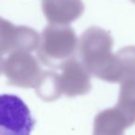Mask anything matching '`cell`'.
I'll use <instances>...</instances> for the list:
<instances>
[{
  "label": "cell",
  "instance_id": "6da1fadb",
  "mask_svg": "<svg viewBox=\"0 0 135 135\" xmlns=\"http://www.w3.org/2000/svg\"><path fill=\"white\" fill-rule=\"evenodd\" d=\"M110 33L99 27L87 29L81 36L79 52L81 62L91 74L107 83H115V55Z\"/></svg>",
  "mask_w": 135,
  "mask_h": 135
},
{
  "label": "cell",
  "instance_id": "7a4b0ae2",
  "mask_svg": "<svg viewBox=\"0 0 135 135\" xmlns=\"http://www.w3.org/2000/svg\"><path fill=\"white\" fill-rule=\"evenodd\" d=\"M77 47L78 39L71 27L51 24L42 32L37 54L44 65L57 69L74 59Z\"/></svg>",
  "mask_w": 135,
  "mask_h": 135
},
{
  "label": "cell",
  "instance_id": "3957f363",
  "mask_svg": "<svg viewBox=\"0 0 135 135\" xmlns=\"http://www.w3.org/2000/svg\"><path fill=\"white\" fill-rule=\"evenodd\" d=\"M1 71L9 84L21 88L35 89L43 75L37 59L28 52H13L2 58Z\"/></svg>",
  "mask_w": 135,
  "mask_h": 135
},
{
  "label": "cell",
  "instance_id": "277c9868",
  "mask_svg": "<svg viewBox=\"0 0 135 135\" xmlns=\"http://www.w3.org/2000/svg\"><path fill=\"white\" fill-rule=\"evenodd\" d=\"M34 126L28 107L20 97L3 94L0 98V135H30Z\"/></svg>",
  "mask_w": 135,
  "mask_h": 135
},
{
  "label": "cell",
  "instance_id": "5b68a950",
  "mask_svg": "<svg viewBox=\"0 0 135 135\" xmlns=\"http://www.w3.org/2000/svg\"><path fill=\"white\" fill-rule=\"evenodd\" d=\"M41 43L39 33L26 26H16L4 19L0 23V53L32 52Z\"/></svg>",
  "mask_w": 135,
  "mask_h": 135
},
{
  "label": "cell",
  "instance_id": "8992f818",
  "mask_svg": "<svg viewBox=\"0 0 135 135\" xmlns=\"http://www.w3.org/2000/svg\"><path fill=\"white\" fill-rule=\"evenodd\" d=\"M59 75L60 88L62 94L69 97L84 95L90 92L91 73L83 62L71 59L65 63L61 68Z\"/></svg>",
  "mask_w": 135,
  "mask_h": 135
},
{
  "label": "cell",
  "instance_id": "52a82bcc",
  "mask_svg": "<svg viewBox=\"0 0 135 135\" xmlns=\"http://www.w3.org/2000/svg\"><path fill=\"white\" fill-rule=\"evenodd\" d=\"M43 11L46 20L55 25H69L83 13L81 0H43Z\"/></svg>",
  "mask_w": 135,
  "mask_h": 135
},
{
  "label": "cell",
  "instance_id": "ba28073f",
  "mask_svg": "<svg viewBox=\"0 0 135 135\" xmlns=\"http://www.w3.org/2000/svg\"><path fill=\"white\" fill-rule=\"evenodd\" d=\"M127 128L125 118L116 107L105 109L95 117L94 135H124Z\"/></svg>",
  "mask_w": 135,
  "mask_h": 135
},
{
  "label": "cell",
  "instance_id": "9c48e42d",
  "mask_svg": "<svg viewBox=\"0 0 135 135\" xmlns=\"http://www.w3.org/2000/svg\"><path fill=\"white\" fill-rule=\"evenodd\" d=\"M135 81V46H126L115 54V83Z\"/></svg>",
  "mask_w": 135,
  "mask_h": 135
},
{
  "label": "cell",
  "instance_id": "30bf717a",
  "mask_svg": "<svg viewBox=\"0 0 135 135\" xmlns=\"http://www.w3.org/2000/svg\"><path fill=\"white\" fill-rule=\"evenodd\" d=\"M117 109L125 118L128 126L135 124V81H127L121 83Z\"/></svg>",
  "mask_w": 135,
  "mask_h": 135
},
{
  "label": "cell",
  "instance_id": "8fae6325",
  "mask_svg": "<svg viewBox=\"0 0 135 135\" xmlns=\"http://www.w3.org/2000/svg\"><path fill=\"white\" fill-rule=\"evenodd\" d=\"M37 95L44 101L51 102L59 98L62 94L59 75L56 72L45 71L35 88Z\"/></svg>",
  "mask_w": 135,
  "mask_h": 135
},
{
  "label": "cell",
  "instance_id": "7c38bea8",
  "mask_svg": "<svg viewBox=\"0 0 135 135\" xmlns=\"http://www.w3.org/2000/svg\"><path fill=\"white\" fill-rule=\"evenodd\" d=\"M131 2H133L135 4V0H131Z\"/></svg>",
  "mask_w": 135,
  "mask_h": 135
}]
</instances>
